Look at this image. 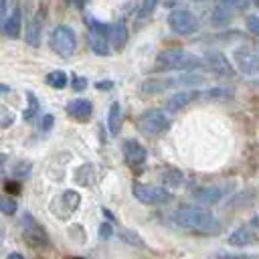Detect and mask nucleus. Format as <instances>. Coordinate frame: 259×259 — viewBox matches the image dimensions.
Wrapping results in <instances>:
<instances>
[{
	"mask_svg": "<svg viewBox=\"0 0 259 259\" xmlns=\"http://www.w3.org/2000/svg\"><path fill=\"white\" fill-rule=\"evenodd\" d=\"M49 45L59 57H71L77 49V34L67 24H57L49 34Z\"/></svg>",
	"mask_w": 259,
	"mask_h": 259,
	"instance_id": "obj_4",
	"label": "nucleus"
},
{
	"mask_svg": "<svg viewBox=\"0 0 259 259\" xmlns=\"http://www.w3.org/2000/svg\"><path fill=\"white\" fill-rule=\"evenodd\" d=\"M71 79H73V81H71V87H73V91H77V93H79V91H85V89H87V79H85V77L73 75Z\"/></svg>",
	"mask_w": 259,
	"mask_h": 259,
	"instance_id": "obj_30",
	"label": "nucleus"
},
{
	"mask_svg": "<svg viewBox=\"0 0 259 259\" xmlns=\"http://www.w3.org/2000/svg\"><path fill=\"white\" fill-rule=\"evenodd\" d=\"M75 259H81V257H75Z\"/></svg>",
	"mask_w": 259,
	"mask_h": 259,
	"instance_id": "obj_41",
	"label": "nucleus"
},
{
	"mask_svg": "<svg viewBox=\"0 0 259 259\" xmlns=\"http://www.w3.org/2000/svg\"><path fill=\"white\" fill-rule=\"evenodd\" d=\"M45 81H47V85H51L53 89H65V87L69 85V77H67L65 71H51V73H47Z\"/></svg>",
	"mask_w": 259,
	"mask_h": 259,
	"instance_id": "obj_23",
	"label": "nucleus"
},
{
	"mask_svg": "<svg viewBox=\"0 0 259 259\" xmlns=\"http://www.w3.org/2000/svg\"><path fill=\"white\" fill-rule=\"evenodd\" d=\"M79 202H81V196L75 190H65V192L57 194V198L51 202V210H53L55 217L67 219L69 214H73L77 210Z\"/></svg>",
	"mask_w": 259,
	"mask_h": 259,
	"instance_id": "obj_8",
	"label": "nucleus"
},
{
	"mask_svg": "<svg viewBox=\"0 0 259 259\" xmlns=\"http://www.w3.org/2000/svg\"><path fill=\"white\" fill-rule=\"evenodd\" d=\"M204 67L202 57L188 53L184 49H168L162 51L156 57V71H182V73H194V69Z\"/></svg>",
	"mask_w": 259,
	"mask_h": 259,
	"instance_id": "obj_2",
	"label": "nucleus"
},
{
	"mask_svg": "<svg viewBox=\"0 0 259 259\" xmlns=\"http://www.w3.org/2000/svg\"><path fill=\"white\" fill-rule=\"evenodd\" d=\"M237 69L243 75H255L259 73V53H255L251 47H241L233 55Z\"/></svg>",
	"mask_w": 259,
	"mask_h": 259,
	"instance_id": "obj_9",
	"label": "nucleus"
},
{
	"mask_svg": "<svg viewBox=\"0 0 259 259\" xmlns=\"http://www.w3.org/2000/svg\"><path fill=\"white\" fill-rule=\"evenodd\" d=\"M247 28H249L251 34H255V36L259 38V16H249V20H247Z\"/></svg>",
	"mask_w": 259,
	"mask_h": 259,
	"instance_id": "obj_31",
	"label": "nucleus"
},
{
	"mask_svg": "<svg viewBox=\"0 0 259 259\" xmlns=\"http://www.w3.org/2000/svg\"><path fill=\"white\" fill-rule=\"evenodd\" d=\"M4 10H6V4H4V2H0V16H4Z\"/></svg>",
	"mask_w": 259,
	"mask_h": 259,
	"instance_id": "obj_40",
	"label": "nucleus"
},
{
	"mask_svg": "<svg viewBox=\"0 0 259 259\" xmlns=\"http://www.w3.org/2000/svg\"><path fill=\"white\" fill-rule=\"evenodd\" d=\"M16 210H18L16 200L10 198V196H6V194H0V212L6 214V217H10V214H14Z\"/></svg>",
	"mask_w": 259,
	"mask_h": 259,
	"instance_id": "obj_26",
	"label": "nucleus"
},
{
	"mask_svg": "<svg viewBox=\"0 0 259 259\" xmlns=\"http://www.w3.org/2000/svg\"><path fill=\"white\" fill-rule=\"evenodd\" d=\"M89 24V32H87V38H89V47L95 55L99 57H105L111 53V45H109V30H111V24H105V22H99L95 18H89L87 20Z\"/></svg>",
	"mask_w": 259,
	"mask_h": 259,
	"instance_id": "obj_5",
	"label": "nucleus"
},
{
	"mask_svg": "<svg viewBox=\"0 0 259 259\" xmlns=\"http://www.w3.org/2000/svg\"><path fill=\"white\" fill-rule=\"evenodd\" d=\"M223 259H251L249 255H223Z\"/></svg>",
	"mask_w": 259,
	"mask_h": 259,
	"instance_id": "obj_36",
	"label": "nucleus"
},
{
	"mask_svg": "<svg viewBox=\"0 0 259 259\" xmlns=\"http://www.w3.org/2000/svg\"><path fill=\"white\" fill-rule=\"evenodd\" d=\"M121 150H123V158H125L127 166H132V168H140V166L146 164L148 152H146V148H144L138 140H125L123 146H121Z\"/></svg>",
	"mask_w": 259,
	"mask_h": 259,
	"instance_id": "obj_12",
	"label": "nucleus"
},
{
	"mask_svg": "<svg viewBox=\"0 0 259 259\" xmlns=\"http://www.w3.org/2000/svg\"><path fill=\"white\" fill-rule=\"evenodd\" d=\"M231 95H233V91L225 89V87H212V89L200 91V97H204V99H227Z\"/></svg>",
	"mask_w": 259,
	"mask_h": 259,
	"instance_id": "obj_24",
	"label": "nucleus"
},
{
	"mask_svg": "<svg viewBox=\"0 0 259 259\" xmlns=\"http://www.w3.org/2000/svg\"><path fill=\"white\" fill-rule=\"evenodd\" d=\"M65 109H67V113H69L75 121H81V123L89 121L91 115H93V105H91V101H87V99H73V101L67 103Z\"/></svg>",
	"mask_w": 259,
	"mask_h": 259,
	"instance_id": "obj_14",
	"label": "nucleus"
},
{
	"mask_svg": "<svg viewBox=\"0 0 259 259\" xmlns=\"http://www.w3.org/2000/svg\"><path fill=\"white\" fill-rule=\"evenodd\" d=\"M119 239L123 241V243H127V245H136V247H144V241L136 235V233H132V231H119Z\"/></svg>",
	"mask_w": 259,
	"mask_h": 259,
	"instance_id": "obj_28",
	"label": "nucleus"
},
{
	"mask_svg": "<svg viewBox=\"0 0 259 259\" xmlns=\"http://www.w3.org/2000/svg\"><path fill=\"white\" fill-rule=\"evenodd\" d=\"M121 125H123V111H121V105L117 101H113L109 105V113H107V127H109V134L111 136H117L121 132Z\"/></svg>",
	"mask_w": 259,
	"mask_h": 259,
	"instance_id": "obj_19",
	"label": "nucleus"
},
{
	"mask_svg": "<svg viewBox=\"0 0 259 259\" xmlns=\"http://www.w3.org/2000/svg\"><path fill=\"white\" fill-rule=\"evenodd\" d=\"M8 259H24V257H22L20 253H10V255H8Z\"/></svg>",
	"mask_w": 259,
	"mask_h": 259,
	"instance_id": "obj_39",
	"label": "nucleus"
},
{
	"mask_svg": "<svg viewBox=\"0 0 259 259\" xmlns=\"http://www.w3.org/2000/svg\"><path fill=\"white\" fill-rule=\"evenodd\" d=\"M227 186H202L192 192V198L200 204H214L227 196Z\"/></svg>",
	"mask_w": 259,
	"mask_h": 259,
	"instance_id": "obj_13",
	"label": "nucleus"
},
{
	"mask_svg": "<svg viewBox=\"0 0 259 259\" xmlns=\"http://www.w3.org/2000/svg\"><path fill=\"white\" fill-rule=\"evenodd\" d=\"M6 160H8V156H6V154H0V178L4 176V168H6Z\"/></svg>",
	"mask_w": 259,
	"mask_h": 259,
	"instance_id": "obj_35",
	"label": "nucleus"
},
{
	"mask_svg": "<svg viewBox=\"0 0 259 259\" xmlns=\"http://www.w3.org/2000/svg\"><path fill=\"white\" fill-rule=\"evenodd\" d=\"M257 237L259 235H257V231L251 225H243V227H239L237 231H233L229 235L227 243L233 245V247H245V245H253L257 241Z\"/></svg>",
	"mask_w": 259,
	"mask_h": 259,
	"instance_id": "obj_15",
	"label": "nucleus"
},
{
	"mask_svg": "<svg viewBox=\"0 0 259 259\" xmlns=\"http://www.w3.org/2000/svg\"><path fill=\"white\" fill-rule=\"evenodd\" d=\"M174 223L186 231H196L204 235H217L221 231L219 219L204 206H180L174 212Z\"/></svg>",
	"mask_w": 259,
	"mask_h": 259,
	"instance_id": "obj_1",
	"label": "nucleus"
},
{
	"mask_svg": "<svg viewBox=\"0 0 259 259\" xmlns=\"http://www.w3.org/2000/svg\"><path fill=\"white\" fill-rule=\"evenodd\" d=\"M20 20H22L20 8H14V10L10 12V16L4 20V32H6V36L16 38V36L20 34Z\"/></svg>",
	"mask_w": 259,
	"mask_h": 259,
	"instance_id": "obj_21",
	"label": "nucleus"
},
{
	"mask_svg": "<svg viewBox=\"0 0 259 259\" xmlns=\"http://www.w3.org/2000/svg\"><path fill=\"white\" fill-rule=\"evenodd\" d=\"M198 97H200V91H194V89L178 91V93H174V95L166 101V109H168V111H178V109H182L184 105H188L190 101H194V99H198Z\"/></svg>",
	"mask_w": 259,
	"mask_h": 259,
	"instance_id": "obj_18",
	"label": "nucleus"
},
{
	"mask_svg": "<svg viewBox=\"0 0 259 259\" xmlns=\"http://www.w3.org/2000/svg\"><path fill=\"white\" fill-rule=\"evenodd\" d=\"M53 125H55V117H53L51 113H47V115L40 119V130H42V132H49Z\"/></svg>",
	"mask_w": 259,
	"mask_h": 259,
	"instance_id": "obj_32",
	"label": "nucleus"
},
{
	"mask_svg": "<svg viewBox=\"0 0 259 259\" xmlns=\"http://www.w3.org/2000/svg\"><path fill=\"white\" fill-rule=\"evenodd\" d=\"M95 89H99V91H109V89H113V81H111V79L97 81V83H95Z\"/></svg>",
	"mask_w": 259,
	"mask_h": 259,
	"instance_id": "obj_34",
	"label": "nucleus"
},
{
	"mask_svg": "<svg viewBox=\"0 0 259 259\" xmlns=\"http://www.w3.org/2000/svg\"><path fill=\"white\" fill-rule=\"evenodd\" d=\"M136 125L144 136L158 138V136H162L170 130V117L162 109H148L138 117Z\"/></svg>",
	"mask_w": 259,
	"mask_h": 259,
	"instance_id": "obj_3",
	"label": "nucleus"
},
{
	"mask_svg": "<svg viewBox=\"0 0 259 259\" xmlns=\"http://www.w3.org/2000/svg\"><path fill=\"white\" fill-rule=\"evenodd\" d=\"M134 196L136 200H140L142 204H166L172 200V194L168 188L162 186H154V184H142L136 182L134 184Z\"/></svg>",
	"mask_w": 259,
	"mask_h": 259,
	"instance_id": "obj_7",
	"label": "nucleus"
},
{
	"mask_svg": "<svg viewBox=\"0 0 259 259\" xmlns=\"http://www.w3.org/2000/svg\"><path fill=\"white\" fill-rule=\"evenodd\" d=\"M156 6H158V2L156 0H148V2H144L142 6H140V10H138V18H148L154 10H156Z\"/></svg>",
	"mask_w": 259,
	"mask_h": 259,
	"instance_id": "obj_29",
	"label": "nucleus"
},
{
	"mask_svg": "<svg viewBox=\"0 0 259 259\" xmlns=\"http://www.w3.org/2000/svg\"><path fill=\"white\" fill-rule=\"evenodd\" d=\"M40 32H42V20L40 18H32L26 26V42L32 47L40 45Z\"/></svg>",
	"mask_w": 259,
	"mask_h": 259,
	"instance_id": "obj_22",
	"label": "nucleus"
},
{
	"mask_svg": "<svg viewBox=\"0 0 259 259\" xmlns=\"http://www.w3.org/2000/svg\"><path fill=\"white\" fill-rule=\"evenodd\" d=\"M24 241L30 247H47L49 245V237H47L45 229L30 214L24 217Z\"/></svg>",
	"mask_w": 259,
	"mask_h": 259,
	"instance_id": "obj_10",
	"label": "nucleus"
},
{
	"mask_svg": "<svg viewBox=\"0 0 259 259\" xmlns=\"http://www.w3.org/2000/svg\"><path fill=\"white\" fill-rule=\"evenodd\" d=\"M202 63H204L206 69H210L212 73H217V75H221V77H225V75L231 77V75H233V65H231V61H229L223 53H217V51L204 53Z\"/></svg>",
	"mask_w": 259,
	"mask_h": 259,
	"instance_id": "obj_11",
	"label": "nucleus"
},
{
	"mask_svg": "<svg viewBox=\"0 0 259 259\" xmlns=\"http://www.w3.org/2000/svg\"><path fill=\"white\" fill-rule=\"evenodd\" d=\"M168 26L172 32L176 34H192L196 28H198V20H196V14L188 8H176L168 14Z\"/></svg>",
	"mask_w": 259,
	"mask_h": 259,
	"instance_id": "obj_6",
	"label": "nucleus"
},
{
	"mask_svg": "<svg viewBox=\"0 0 259 259\" xmlns=\"http://www.w3.org/2000/svg\"><path fill=\"white\" fill-rule=\"evenodd\" d=\"M26 99H28V105L24 107V111H22V117L24 119H32V117H36V113H38V99H36V95L34 93H26Z\"/></svg>",
	"mask_w": 259,
	"mask_h": 259,
	"instance_id": "obj_25",
	"label": "nucleus"
},
{
	"mask_svg": "<svg viewBox=\"0 0 259 259\" xmlns=\"http://www.w3.org/2000/svg\"><path fill=\"white\" fill-rule=\"evenodd\" d=\"M99 235H101V239H109V237L113 235V227H111L109 223H103V225L99 227Z\"/></svg>",
	"mask_w": 259,
	"mask_h": 259,
	"instance_id": "obj_33",
	"label": "nucleus"
},
{
	"mask_svg": "<svg viewBox=\"0 0 259 259\" xmlns=\"http://www.w3.org/2000/svg\"><path fill=\"white\" fill-rule=\"evenodd\" d=\"M231 18H233L231 6L225 2V4H217V6L212 8V12H210V16H208V22L219 26V24H227Z\"/></svg>",
	"mask_w": 259,
	"mask_h": 259,
	"instance_id": "obj_20",
	"label": "nucleus"
},
{
	"mask_svg": "<svg viewBox=\"0 0 259 259\" xmlns=\"http://www.w3.org/2000/svg\"><path fill=\"white\" fill-rule=\"evenodd\" d=\"M125 40H127V26H125V20L119 18L111 24V30H109V45L113 51H121L125 47Z\"/></svg>",
	"mask_w": 259,
	"mask_h": 259,
	"instance_id": "obj_17",
	"label": "nucleus"
},
{
	"mask_svg": "<svg viewBox=\"0 0 259 259\" xmlns=\"http://www.w3.org/2000/svg\"><path fill=\"white\" fill-rule=\"evenodd\" d=\"M30 170H32V164H30V162H26V160L16 162V166L12 168V178H14V180H16V178H26Z\"/></svg>",
	"mask_w": 259,
	"mask_h": 259,
	"instance_id": "obj_27",
	"label": "nucleus"
},
{
	"mask_svg": "<svg viewBox=\"0 0 259 259\" xmlns=\"http://www.w3.org/2000/svg\"><path fill=\"white\" fill-rule=\"evenodd\" d=\"M172 87H178L176 83V77H164V79H148L142 83L140 91L146 93V95H158L166 89H172Z\"/></svg>",
	"mask_w": 259,
	"mask_h": 259,
	"instance_id": "obj_16",
	"label": "nucleus"
},
{
	"mask_svg": "<svg viewBox=\"0 0 259 259\" xmlns=\"http://www.w3.org/2000/svg\"><path fill=\"white\" fill-rule=\"evenodd\" d=\"M103 214H105V217H107L109 221H115V217H113V214H111V212H109L107 208H103Z\"/></svg>",
	"mask_w": 259,
	"mask_h": 259,
	"instance_id": "obj_38",
	"label": "nucleus"
},
{
	"mask_svg": "<svg viewBox=\"0 0 259 259\" xmlns=\"http://www.w3.org/2000/svg\"><path fill=\"white\" fill-rule=\"evenodd\" d=\"M8 91H10V87H8V85H4V83H0V97H2V95H6Z\"/></svg>",
	"mask_w": 259,
	"mask_h": 259,
	"instance_id": "obj_37",
	"label": "nucleus"
}]
</instances>
